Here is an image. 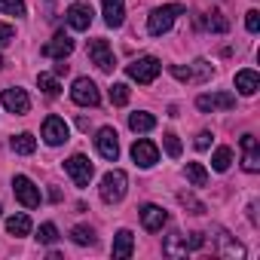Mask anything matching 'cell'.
Here are the masks:
<instances>
[{
	"label": "cell",
	"instance_id": "b9f144b4",
	"mask_svg": "<svg viewBox=\"0 0 260 260\" xmlns=\"http://www.w3.org/2000/svg\"><path fill=\"white\" fill-rule=\"evenodd\" d=\"M0 211H4V205H0Z\"/></svg>",
	"mask_w": 260,
	"mask_h": 260
},
{
	"label": "cell",
	"instance_id": "30bf717a",
	"mask_svg": "<svg viewBox=\"0 0 260 260\" xmlns=\"http://www.w3.org/2000/svg\"><path fill=\"white\" fill-rule=\"evenodd\" d=\"M64 172L71 175V181L77 184V187H89V181H92V162L83 156V153H74L68 162H64Z\"/></svg>",
	"mask_w": 260,
	"mask_h": 260
},
{
	"label": "cell",
	"instance_id": "d6a6232c",
	"mask_svg": "<svg viewBox=\"0 0 260 260\" xmlns=\"http://www.w3.org/2000/svg\"><path fill=\"white\" fill-rule=\"evenodd\" d=\"M162 144H166V153H169L172 159H178V156H181V141H178V135H175V132H166V135H162Z\"/></svg>",
	"mask_w": 260,
	"mask_h": 260
},
{
	"label": "cell",
	"instance_id": "7a4b0ae2",
	"mask_svg": "<svg viewBox=\"0 0 260 260\" xmlns=\"http://www.w3.org/2000/svg\"><path fill=\"white\" fill-rule=\"evenodd\" d=\"M181 13H184V7H178V4H169V7L153 10L150 19H147V34H150V37H162V34H169L172 25H175V19H178Z\"/></svg>",
	"mask_w": 260,
	"mask_h": 260
},
{
	"label": "cell",
	"instance_id": "484cf974",
	"mask_svg": "<svg viewBox=\"0 0 260 260\" xmlns=\"http://www.w3.org/2000/svg\"><path fill=\"white\" fill-rule=\"evenodd\" d=\"M217 242H220V251H223L226 257H236V260H242V257H245V248H242L239 242H233L223 230H217Z\"/></svg>",
	"mask_w": 260,
	"mask_h": 260
},
{
	"label": "cell",
	"instance_id": "9c48e42d",
	"mask_svg": "<svg viewBox=\"0 0 260 260\" xmlns=\"http://www.w3.org/2000/svg\"><path fill=\"white\" fill-rule=\"evenodd\" d=\"M89 58H92V64L98 68V71H113L116 68V58H113V49H110V43L107 40H89Z\"/></svg>",
	"mask_w": 260,
	"mask_h": 260
},
{
	"label": "cell",
	"instance_id": "8d00e7d4",
	"mask_svg": "<svg viewBox=\"0 0 260 260\" xmlns=\"http://www.w3.org/2000/svg\"><path fill=\"white\" fill-rule=\"evenodd\" d=\"M13 40H16V31H13V25L0 22V46H10Z\"/></svg>",
	"mask_w": 260,
	"mask_h": 260
},
{
	"label": "cell",
	"instance_id": "60d3db41",
	"mask_svg": "<svg viewBox=\"0 0 260 260\" xmlns=\"http://www.w3.org/2000/svg\"><path fill=\"white\" fill-rule=\"evenodd\" d=\"M0 71H4V58H0Z\"/></svg>",
	"mask_w": 260,
	"mask_h": 260
},
{
	"label": "cell",
	"instance_id": "83f0119b",
	"mask_svg": "<svg viewBox=\"0 0 260 260\" xmlns=\"http://www.w3.org/2000/svg\"><path fill=\"white\" fill-rule=\"evenodd\" d=\"M37 86H40V92H43V95H49V98H55V95L61 92V86H58V77H55V74H37Z\"/></svg>",
	"mask_w": 260,
	"mask_h": 260
},
{
	"label": "cell",
	"instance_id": "44dd1931",
	"mask_svg": "<svg viewBox=\"0 0 260 260\" xmlns=\"http://www.w3.org/2000/svg\"><path fill=\"white\" fill-rule=\"evenodd\" d=\"M199 22H202V28L211 31V34H226V31H230V19H226L223 13H205Z\"/></svg>",
	"mask_w": 260,
	"mask_h": 260
},
{
	"label": "cell",
	"instance_id": "9a60e30c",
	"mask_svg": "<svg viewBox=\"0 0 260 260\" xmlns=\"http://www.w3.org/2000/svg\"><path fill=\"white\" fill-rule=\"evenodd\" d=\"M141 223H144L147 233H159V230L169 223V211L159 208V205H144V208H141Z\"/></svg>",
	"mask_w": 260,
	"mask_h": 260
},
{
	"label": "cell",
	"instance_id": "cb8c5ba5",
	"mask_svg": "<svg viewBox=\"0 0 260 260\" xmlns=\"http://www.w3.org/2000/svg\"><path fill=\"white\" fill-rule=\"evenodd\" d=\"M7 233L10 236H28L31 233V217L28 214H13V217H7Z\"/></svg>",
	"mask_w": 260,
	"mask_h": 260
},
{
	"label": "cell",
	"instance_id": "836d02e7",
	"mask_svg": "<svg viewBox=\"0 0 260 260\" xmlns=\"http://www.w3.org/2000/svg\"><path fill=\"white\" fill-rule=\"evenodd\" d=\"M37 239H40L43 245H55V242H58V226H55V223H43L40 233H37Z\"/></svg>",
	"mask_w": 260,
	"mask_h": 260
},
{
	"label": "cell",
	"instance_id": "6da1fadb",
	"mask_svg": "<svg viewBox=\"0 0 260 260\" xmlns=\"http://www.w3.org/2000/svg\"><path fill=\"white\" fill-rule=\"evenodd\" d=\"M125 190H128V175H125L122 169L107 172V175L101 178V187H98V193H101V199H104L107 205L122 202V199H125Z\"/></svg>",
	"mask_w": 260,
	"mask_h": 260
},
{
	"label": "cell",
	"instance_id": "7402d4cb",
	"mask_svg": "<svg viewBox=\"0 0 260 260\" xmlns=\"http://www.w3.org/2000/svg\"><path fill=\"white\" fill-rule=\"evenodd\" d=\"M156 125V116L147 113V110H135V113H128V128L132 132H150V128Z\"/></svg>",
	"mask_w": 260,
	"mask_h": 260
},
{
	"label": "cell",
	"instance_id": "8fae6325",
	"mask_svg": "<svg viewBox=\"0 0 260 260\" xmlns=\"http://www.w3.org/2000/svg\"><path fill=\"white\" fill-rule=\"evenodd\" d=\"M13 193H16V199H19L25 208H37V205H40V190H37L34 181L25 178V175H16V178H13Z\"/></svg>",
	"mask_w": 260,
	"mask_h": 260
},
{
	"label": "cell",
	"instance_id": "4dcf8cb0",
	"mask_svg": "<svg viewBox=\"0 0 260 260\" xmlns=\"http://www.w3.org/2000/svg\"><path fill=\"white\" fill-rule=\"evenodd\" d=\"M110 104H116V107L128 104V86L125 83H113L110 86Z\"/></svg>",
	"mask_w": 260,
	"mask_h": 260
},
{
	"label": "cell",
	"instance_id": "f546056e",
	"mask_svg": "<svg viewBox=\"0 0 260 260\" xmlns=\"http://www.w3.org/2000/svg\"><path fill=\"white\" fill-rule=\"evenodd\" d=\"M71 239H74V245H95V233H92V226H74L71 230Z\"/></svg>",
	"mask_w": 260,
	"mask_h": 260
},
{
	"label": "cell",
	"instance_id": "e0dca14e",
	"mask_svg": "<svg viewBox=\"0 0 260 260\" xmlns=\"http://www.w3.org/2000/svg\"><path fill=\"white\" fill-rule=\"evenodd\" d=\"M74 52V40L64 34V31H58L46 46H43V55H49V58H68Z\"/></svg>",
	"mask_w": 260,
	"mask_h": 260
},
{
	"label": "cell",
	"instance_id": "5bb4252c",
	"mask_svg": "<svg viewBox=\"0 0 260 260\" xmlns=\"http://www.w3.org/2000/svg\"><path fill=\"white\" fill-rule=\"evenodd\" d=\"M242 169L245 172H260V147L254 135H242Z\"/></svg>",
	"mask_w": 260,
	"mask_h": 260
},
{
	"label": "cell",
	"instance_id": "ac0fdd59",
	"mask_svg": "<svg viewBox=\"0 0 260 260\" xmlns=\"http://www.w3.org/2000/svg\"><path fill=\"white\" fill-rule=\"evenodd\" d=\"M113 257L116 260H125V257H132V251H135V236H132V230H119L116 236H113Z\"/></svg>",
	"mask_w": 260,
	"mask_h": 260
},
{
	"label": "cell",
	"instance_id": "1f68e13d",
	"mask_svg": "<svg viewBox=\"0 0 260 260\" xmlns=\"http://www.w3.org/2000/svg\"><path fill=\"white\" fill-rule=\"evenodd\" d=\"M0 13L7 16H25V0H0Z\"/></svg>",
	"mask_w": 260,
	"mask_h": 260
},
{
	"label": "cell",
	"instance_id": "d6986e66",
	"mask_svg": "<svg viewBox=\"0 0 260 260\" xmlns=\"http://www.w3.org/2000/svg\"><path fill=\"white\" fill-rule=\"evenodd\" d=\"M104 7V25L107 28H119L125 22V4L122 0H101Z\"/></svg>",
	"mask_w": 260,
	"mask_h": 260
},
{
	"label": "cell",
	"instance_id": "74e56055",
	"mask_svg": "<svg viewBox=\"0 0 260 260\" xmlns=\"http://www.w3.org/2000/svg\"><path fill=\"white\" fill-rule=\"evenodd\" d=\"M184 245H187V251H196V248L205 245V236L202 233H190V236H184Z\"/></svg>",
	"mask_w": 260,
	"mask_h": 260
},
{
	"label": "cell",
	"instance_id": "603a6c76",
	"mask_svg": "<svg viewBox=\"0 0 260 260\" xmlns=\"http://www.w3.org/2000/svg\"><path fill=\"white\" fill-rule=\"evenodd\" d=\"M10 147H13L19 156H31V153L37 150V138H34L31 132H22V135H16V138L10 141Z\"/></svg>",
	"mask_w": 260,
	"mask_h": 260
},
{
	"label": "cell",
	"instance_id": "2e32d148",
	"mask_svg": "<svg viewBox=\"0 0 260 260\" xmlns=\"http://www.w3.org/2000/svg\"><path fill=\"white\" fill-rule=\"evenodd\" d=\"M64 16H68V25L74 31H89V25H92V7L89 4H74Z\"/></svg>",
	"mask_w": 260,
	"mask_h": 260
},
{
	"label": "cell",
	"instance_id": "8992f818",
	"mask_svg": "<svg viewBox=\"0 0 260 260\" xmlns=\"http://www.w3.org/2000/svg\"><path fill=\"white\" fill-rule=\"evenodd\" d=\"M95 150H98V156H101V159H107V162H116V156H119L116 128H110V125L98 128V135H95Z\"/></svg>",
	"mask_w": 260,
	"mask_h": 260
},
{
	"label": "cell",
	"instance_id": "ba28073f",
	"mask_svg": "<svg viewBox=\"0 0 260 260\" xmlns=\"http://www.w3.org/2000/svg\"><path fill=\"white\" fill-rule=\"evenodd\" d=\"M68 138H71V128H68V122L61 116H46L43 119V141L49 147H61Z\"/></svg>",
	"mask_w": 260,
	"mask_h": 260
},
{
	"label": "cell",
	"instance_id": "e575fe53",
	"mask_svg": "<svg viewBox=\"0 0 260 260\" xmlns=\"http://www.w3.org/2000/svg\"><path fill=\"white\" fill-rule=\"evenodd\" d=\"M178 199H181V205H184V208H190L193 214H205V205H202L199 199H193L190 193H178Z\"/></svg>",
	"mask_w": 260,
	"mask_h": 260
},
{
	"label": "cell",
	"instance_id": "4316f807",
	"mask_svg": "<svg viewBox=\"0 0 260 260\" xmlns=\"http://www.w3.org/2000/svg\"><path fill=\"white\" fill-rule=\"evenodd\" d=\"M162 251H166L169 257H184V254H187L184 236H181V233H172V236H166V245H162Z\"/></svg>",
	"mask_w": 260,
	"mask_h": 260
},
{
	"label": "cell",
	"instance_id": "d4e9b609",
	"mask_svg": "<svg viewBox=\"0 0 260 260\" xmlns=\"http://www.w3.org/2000/svg\"><path fill=\"white\" fill-rule=\"evenodd\" d=\"M184 175H187V181H190L193 187H205V184H208V172H205L202 162H187Z\"/></svg>",
	"mask_w": 260,
	"mask_h": 260
},
{
	"label": "cell",
	"instance_id": "d590c367",
	"mask_svg": "<svg viewBox=\"0 0 260 260\" xmlns=\"http://www.w3.org/2000/svg\"><path fill=\"white\" fill-rule=\"evenodd\" d=\"M245 28H248L251 34L260 31V13H257V10H248V13H245Z\"/></svg>",
	"mask_w": 260,
	"mask_h": 260
},
{
	"label": "cell",
	"instance_id": "f1b7e54d",
	"mask_svg": "<svg viewBox=\"0 0 260 260\" xmlns=\"http://www.w3.org/2000/svg\"><path fill=\"white\" fill-rule=\"evenodd\" d=\"M230 166H233V150L230 147H217L214 156H211V169L214 172H226Z\"/></svg>",
	"mask_w": 260,
	"mask_h": 260
},
{
	"label": "cell",
	"instance_id": "f35d334b",
	"mask_svg": "<svg viewBox=\"0 0 260 260\" xmlns=\"http://www.w3.org/2000/svg\"><path fill=\"white\" fill-rule=\"evenodd\" d=\"M211 147V132H199L196 135V150H208Z\"/></svg>",
	"mask_w": 260,
	"mask_h": 260
},
{
	"label": "cell",
	"instance_id": "ffe728a7",
	"mask_svg": "<svg viewBox=\"0 0 260 260\" xmlns=\"http://www.w3.org/2000/svg\"><path fill=\"white\" fill-rule=\"evenodd\" d=\"M236 89H239L242 95H257V89H260V77H257V71H251V68L239 71V74H236Z\"/></svg>",
	"mask_w": 260,
	"mask_h": 260
},
{
	"label": "cell",
	"instance_id": "ab89813d",
	"mask_svg": "<svg viewBox=\"0 0 260 260\" xmlns=\"http://www.w3.org/2000/svg\"><path fill=\"white\" fill-rule=\"evenodd\" d=\"M61 74H68V64H64V58H58V64H55V77H61Z\"/></svg>",
	"mask_w": 260,
	"mask_h": 260
},
{
	"label": "cell",
	"instance_id": "4fadbf2b",
	"mask_svg": "<svg viewBox=\"0 0 260 260\" xmlns=\"http://www.w3.org/2000/svg\"><path fill=\"white\" fill-rule=\"evenodd\" d=\"M0 101H4V107H7L10 113H16V116H25V113L31 110V98H28V92H25V89H19V86L4 89Z\"/></svg>",
	"mask_w": 260,
	"mask_h": 260
},
{
	"label": "cell",
	"instance_id": "277c9868",
	"mask_svg": "<svg viewBox=\"0 0 260 260\" xmlns=\"http://www.w3.org/2000/svg\"><path fill=\"white\" fill-rule=\"evenodd\" d=\"M159 71H162V64L153 55H144V58H135L132 64H125V74L132 77L135 83H141V86H150L159 77Z\"/></svg>",
	"mask_w": 260,
	"mask_h": 260
},
{
	"label": "cell",
	"instance_id": "7c38bea8",
	"mask_svg": "<svg viewBox=\"0 0 260 260\" xmlns=\"http://www.w3.org/2000/svg\"><path fill=\"white\" fill-rule=\"evenodd\" d=\"M132 159L138 162V169H153L159 162V147L153 141H147V138H138L132 144Z\"/></svg>",
	"mask_w": 260,
	"mask_h": 260
},
{
	"label": "cell",
	"instance_id": "3957f363",
	"mask_svg": "<svg viewBox=\"0 0 260 260\" xmlns=\"http://www.w3.org/2000/svg\"><path fill=\"white\" fill-rule=\"evenodd\" d=\"M172 77L181 80V83H208L214 77V68L205 61V58H196L193 64H172Z\"/></svg>",
	"mask_w": 260,
	"mask_h": 260
},
{
	"label": "cell",
	"instance_id": "5b68a950",
	"mask_svg": "<svg viewBox=\"0 0 260 260\" xmlns=\"http://www.w3.org/2000/svg\"><path fill=\"white\" fill-rule=\"evenodd\" d=\"M71 98H74V104H80V107H95V104L101 101L98 86H95L89 77H77V80H74V86H71Z\"/></svg>",
	"mask_w": 260,
	"mask_h": 260
},
{
	"label": "cell",
	"instance_id": "52a82bcc",
	"mask_svg": "<svg viewBox=\"0 0 260 260\" xmlns=\"http://www.w3.org/2000/svg\"><path fill=\"white\" fill-rule=\"evenodd\" d=\"M196 107L202 113H214V110H233L236 107V95L233 92H205L196 98Z\"/></svg>",
	"mask_w": 260,
	"mask_h": 260
}]
</instances>
